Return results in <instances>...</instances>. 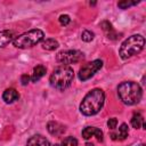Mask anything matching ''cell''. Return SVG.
Here are the masks:
<instances>
[{
    "label": "cell",
    "instance_id": "6da1fadb",
    "mask_svg": "<svg viewBox=\"0 0 146 146\" xmlns=\"http://www.w3.org/2000/svg\"><path fill=\"white\" fill-rule=\"evenodd\" d=\"M104 102H105L104 91L99 88H95L90 90L82 99L80 104V112L87 116L95 115L102 110Z\"/></svg>",
    "mask_w": 146,
    "mask_h": 146
},
{
    "label": "cell",
    "instance_id": "7a4b0ae2",
    "mask_svg": "<svg viewBox=\"0 0 146 146\" xmlns=\"http://www.w3.org/2000/svg\"><path fill=\"white\" fill-rule=\"evenodd\" d=\"M117 95L125 105H135L140 102L143 96L141 87L133 81H124L117 87Z\"/></svg>",
    "mask_w": 146,
    "mask_h": 146
},
{
    "label": "cell",
    "instance_id": "3957f363",
    "mask_svg": "<svg viewBox=\"0 0 146 146\" xmlns=\"http://www.w3.org/2000/svg\"><path fill=\"white\" fill-rule=\"evenodd\" d=\"M74 79V71L70 65H60L56 67L50 78L49 82L51 87H54L57 90H65L68 88Z\"/></svg>",
    "mask_w": 146,
    "mask_h": 146
},
{
    "label": "cell",
    "instance_id": "277c9868",
    "mask_svg": "<svg viewBox=\"0 0 146 146\" xmlns=\"http://www.w3.org/2000/svg\"><path fill=\"white\" fill-rule=\"evenodd\" d=\"M145 46V39L140 34H133L125 39L119 49V55L122 59H128L137 54H139Z\"/></svg>",
    "mask_w": 146,
    "mask_h": 146
},
{
    "label": "cell",
    "instance_id": "5b68a950",
    "mask_svg": "<svg viewBox=\"0 0 146 146\" xmlns=\"http://www.w3.org/2000/svg\"><path fill=\"white\" fill-rule=\"evenodd\" d=\"M43 36H44V33L41 30L33 29V30H30V31H27V32H25L18 36H16L14 39L13 43L16 48L26 49V48L33 47L36 43L41 42L43 40Z\"/></svg>",
    "mask_w": 146,
    "mask_h": 146
},
{
    "label": "cell",
    "instance_id": "8992f818",
    "mask_svg": "<svg viewBox=\"0 0 146 146\" xmlns=\"http://www.w3.org/2000/svg\"><path fill=\"white\" fill-rule=\"evenodd\" d=\"M83 58H84L83 52H81L79 50H63L56 55V60L64 65L78 63V62L82 60Z\"/></svg>",
    "mask_w": 146,
    "mask_h": 146
},
{
    "label": "cell",
    "instance_id": "52a82bcc",
    "mask_svg": "<svg viewBox=\"0 0 146 146\" xmlns=\"http://www.w3.org/2000/svg\"><path fill=\"white\" fill-rule=\"evenodd\" d=\"M102 66H103V62L100 59H95V60H92V62L87 63L86 65H83L80 68L78 76H79V79L81 81H87L91 76H94L95 73L98 72L102 68Z\"/></svg>",
    "mask_w": 146,
    "mask_h": 146
},
{
    "label": "cell",
    "instance_id": "ba28073f",
    "mask_svg": "<svg viewBox=\"0 0 146 146\" xmlns=\"http://www.w3.org/2000/svg\"><path fill=\"white\" fill-rule=\"evenodd\" d=\"M92 136H95L98 140H103V131L95 127H86L82 130V137L84 139H89Z\"/></svg>",
    "mask_w": 146,
    "mask_h": 146
},
{
    "label": "cell",
    "instance_id": "9c48e42d",
    "mask_svg": "<svg viewBox=\"0 0 146 146\" xmlns=\"http://www.w3.org/2000/svg\"><path fill=\"white\" fill-rule=\"evenodd\" d=\"M26 146H50V143L42 135H34L27 140Z\"/></svg>",
    "mask_w": 146,
    "mask_h": 146
},
{
    "label": "cell",
    "instance_id": "30bf717a",
    "mask_svg": "<svg viewBox=\"0 0 146 146\" xmlns=\"http://www.w3.org/2000/svg\"><path fill=\"white\" fill-rule=\"evenodd\" d=\"M18 97H19V95H18L17 90L14 89V88L6 89V90L3 91V94H2V99H3V102L7 103V104H11V103H14L15 100L18 99Z\"/></svg>",
    "mask_w": 146,
    "mask_h": 146
},
{
    "label": "cell",
    "instance_id": "8fae6325",
    "mask_svg": "<svg viewBox=\"0 0 146 146\" xmlns=\"http://www.w3.org/2000/svg\"><path fill=\"white\" fill-rule=\"evenodd\" d=\"M14 36H15L14 31H10V30L1 31L0 32V48L6 47L8 43H10L11 41H14V39H15Z\"/></svg>",
    "mask_w": 146,
    "mask_h": 146
},
{
    "label": "cell",
    "instance_id": "7c38bea8",
    "mask_svg": "<svg viewBox=\"0 0 146 146\" xmlns=\"http://www.w3.org/2000/svg\"><path fill=\"white\" fill-rule=\"evenodd\" d=\"M47 129L52 136H60V135H63L65 132V127L62 125L58 122H55V121L49 122L48 125H47Z\"/></svg>",
    "mask_w": 146,
    "mask_h": 146
},
{
    "label": "cell",
    "instance_id": "4fadbf2b",
    "mask_svg": "<svg viewBox=\"0 0 146 146\" xmlns=\"http://www.w3.org/2000/svg\"><path fill=\"white\" fill-rule=\"evenodd\" d=\"M47 72V68L43 65H38L33 68V74H32V81L38 82Z\"/></svg>",
    "mask_w": 146,
    "mask_h": 146
},
{
    "label": "cell",
    "instance_id": "5bb4252c",
    "mask_svg": "<svg viewBox=\"0 0 146 146\" xmlns=\"http://www.w3.org/2000/svg\"><path fill=\"white\" fill-rule=\"evenodd\" d=\"M41 46L46 50H55V49L58 48L59 44H58V41L55 40V39H46V40L42 41Z\"/></svg>",
    "mask_w": 146,
    "mask_h": 146
},
{
    "label": "cell",
    "instance_id": "9a60e30c",
    "mask_svg": "<svg viewBox=\"0 0 146 146\" xmlns=\"http://www.w3.org/2000/svg\"><path fill=\"white\" fill-rule=\"evenodd\" d=\"M131 125L135 128V129H139L141 127H145L144 124V119L141 116L140 113H135L132 119H131Z\"/></svg>",
    "mask_w": 146,
    "mask_h": 146
},
{
    "label": "cell",
    "instance_id": "2e32d148",
    "mask_svg": "<svg viewBox=\"0 0 146 146\" xmlns=\"http://www.w3.org/2000/svg\"><path fill=\"white\" fill-rule=\"evenodd\" d=\"M128 133H129V131H128V125H127L125 123H122V124L120 125V128H119L117 135L113 133V135H112V138H113V139H116V137H119V139L123 140V139H125V138L128 137Z\"/></svg>",
    "mask_w": 146,
    "mask_h": 146
},
{
    "label": "cell",
    "instance_id": "e0dca14e",
    "mask_svg": "<svg viewBox=\"0 0 146 146\" xmlns=\"http://www.w3.org/2000/svg\"><path fill=\"white\" fill-rule=\"evenodd\" d=\"M81 39L84 41V42H90L92 39H94V33L89 30H84L81 34Z\"/></svg>",
    "mask_w": 146,
    "mask_h": 146
},
{
    "label": "cell",
    "instance_id": "ac0fdd59",
    "mask_svg": "<svg viewBox=\"0 0 146 146\" xmlns=\"http://www.w3.org/2000/svg\"><path fill=\"white\" fill-rule=\"evenodd\" d=\"M138 2H139V1H129V0H124V1H120V2L117 3V6H119L121 9H127V8L131 7V6L137 5Z\"/></svg>",
    "mask_w": 146,
    "mask_h": 146
},
{
    "label": "cell",
    "instance_id": "d6986e66",
    "mask_svg": "<svg viewBox=\"0 0 146 146\" xmlns=\"http://www.w3.org/2000/svg\"><path fill=\"white\" fill-rule=\"evenodd\" d=\"M70 22H71V18L68 15H60L59 16V23L62 25H67Z\"/></svg>",
    "mask_w": 146,
    "mask_h": 146
},
{
    "label": "cell",
    "instance_id": "ffe728a7",
    "mask_svg": "<svg viewBox=\"0 0 146 146\" xmlns=\"http://www.w3.org/2000/svg\"><path fill=\"white\" fill-rule=\"evenodd\" d=\"M116 124H117V120L115 119V117H111V119H108V121H107V127L110 128V129H115L116 128Z\"/></svg>",
    "mask_w": 146,
    "mask_h": 146
},
{
    "label": "cell",
    "instance_id": "44dd1931",
    "mask_svg": "<svg viewBox=\"0 0 146 146\" xmlns=\"http://www.w3.org/2000/svg\"><path fill=\"white\" fill-rule=\"evenodd\" d=\"M66 144H68L70 146H78V140L74 138V137H67L65 139Z\"/></svg>",
    "mask_w": 146,
    "mask_h": 146
},
{
    "label": "cell",
    "instance_id": "7402d4cb",
    "mask_svg": "<svg viewBox=\"0 0 146 146\" xmlns=\"http://www.w3.org/2000/svg\"><path fill=\"white\" fill-rule=\"evenodd\" d=\"M29 81H30V76H29L27 74H23V75L21 76V82H22L23 86H26V84L29 83Z\"/></svg>",
    "mask_w": 146,
    "mask_h": 146
},
{
    "label": "cell",
    "instance_id": "603a6c76",
    "mask_svg": "<svg viewBox=\"0 0 146 146\" xmlns=\"http://www.w3.org/2000/svg\"><path fill=\"white\" fill-rule=\"evenodd\" d=\"M67 144H66V141L65 140H63L62 143H59V144H57V145H55V146H66Z\"/></svg>",
    "mask_w": 146,
    "mask_h": 146
}]
</instances>
